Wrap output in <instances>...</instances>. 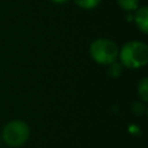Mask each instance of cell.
Returning a JSON list of instances; mask_svg holds the SVG:
<instances>
[{
	"mask_svg": "<svg viewBox=\"0 0 148 148\" xmlns=\"http://www.w3.org/2000/svg\"><path fill=\"white\" fill-rule=\"evenodd\" d=\"M118 56L125 67L140 68L148 62V46L142 42L132 40L121 47Z\"/></svg>",
	"mask_w": 148,
	"mask_h": 148,
	"instance_id": "6da1fadb",
	"label": "cell"
},
{
	"mask_svg": "<svg viewBox=\"0 0 148 148\" xmlns=\"http://www.w3.org/2000/svg\"><path fill=\"white\" fill-rule=\"evenodd\" d=\"M89 53L91 58L102 65H110L111 62L116 61L119 50L116 43L106 38H99L91 43Z\"/></svg>",
	"mask_w": 148,
	"mask_h": 148,
	"instance_id": "7a4b0ae2",
	"label": "cell"
},
{
	"mask_svg": "<svg viewBox=\"0 0 148 148\" xmlns=\"http://www.w3.org/2000/svg\"><path fill=\"white\" fill-rule=\"evenodd\" d=\"M30 135L27 123L22 120H13L6 124L2 130V139L9 147H20L24 145Z\"/></svg>",
	"mask_w": 148,
	"mask_h": 148,
	"instance_id": "3957f363",
	"label": "cell"
},
{
	"mask_svg": "<svg viewBox=\"0 0 148 148\" xmlns=\"http://www.w3.org/2000/svg\"><path fill=\"white\" fill-rule=\"evenodd\" d=\"M135 23L138 25V28L143 32L147 34L148 32V8L147 7H140L136 13H135Z\"/></svg>",
	"mask_w": 148,
	"mask_h": 148,
	"instance_id": "277c9868",
	"label": "cell"
},
{
	"mask_svg": "<svg viewBox=\"0 0 148 148\" xmlns=\"http://www.w3.org/2000/svg\"><path fill=\"white\" fill-rule=\"evenodd\" d=\"M138 94L140 96V98L146 102L148 99V79L145 77L142 79L140 82H139V86H138Z\"/></svg>",
	"mask_w": 148,
	"mask_h": 148,
	"instance_id": "5b68a950",
	"label": "cell"
},
{
	"mask_svg": "<svg viewBox=\"0 0 148 148\" xmlns=\"http://www.w3.org/2000/svg\"><path fill=\"white\" fill-rule=\"evenodd\" d=\"M118 5L124 10H135L139 7V0H117Z\"/></svg>",
	"mask_w": 148,
	"mask_h": 148,
	"instance_id": "8992f818",
	"label": "cell"
},
{
	"mask_svg": "<svg viewBox=\"0 0 148 148\" xmlns=\"http://www.w3.org/2000/svg\"><path fill=\"white\" fill-rule=\"evenodd\" d=\"M75 1V3L79 6V7H81V8H83V9H92V8H95L102 0H74Z\"/></svg>",
	"mask_w": 148,
	"mask_h": 148,
	"instance_id": "52a82bcc",
	"label": "cell"
},
{
	"mask_svg": "<svg viewBox=\"0 0 148 148\" xmlns=\"http://www.w3.org/2000/svg\"><path fill=\"white\" fill-rule=\"evenodd\" d=\"M108 73H109V75L112 76V77L119 76V75L121 74V66H120V64H118V62H116V61L111 62V64L109 65Z\"/></svg>",
	"mask_w": 148,
	"mask_h": 148,
	"instance_id": "ba28073f",
	"label": "cell"
},
{
	"mask_svg": "<svg viewBox=\"0 0 148 148\" xmlns=\"http://www.w3.org/2000/svg\"><path fill=\"white\" fill-rule=\"evenodd\" d=\"M51 1H53V2H56V3H65V2H67V1H69V0H51Z\"/></svg>",
	"mask_w": 148,
	"mask_h": 148,
	"instance_id": "9c48e42d",
	"label": "cell"
}]
</instances>
